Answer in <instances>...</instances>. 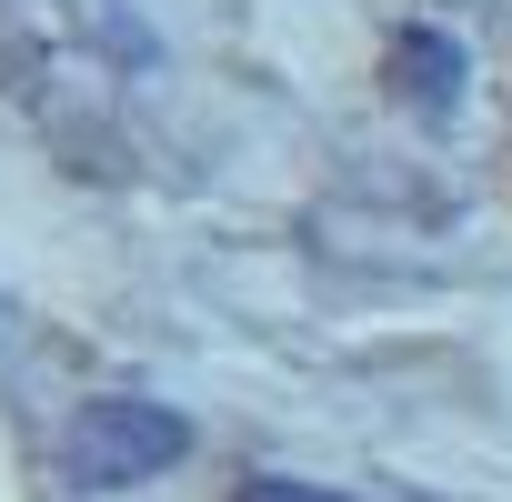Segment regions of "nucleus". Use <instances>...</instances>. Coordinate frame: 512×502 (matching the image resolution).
Returning a JSON list of instances; mask_svg holds the SVG:
<instances>
[{
    "mask_svg": "<svg viewBox=\"0 0 512 502\" xmlns=\"http://www.w3.org/2000/svg\"><path fill=\"white\" fill-rule=\"evenodd\" d=\"M392 81H402L422 111H452V91H462V51H452V31H402V41H392Z\"/></svg>",
    "mask_w": 512,
    "mask_h": 502,
    "instance_id": "nucleus-2",
    "label": "nucleus"
},
{
    "mask_svg": "<svg viewBox=\"0 0 512 502\" xmlns=\"http://www.w3.org/2000/svg\"><path fill=\"white\" fill-rule=\"evenodd\" d=\"M191 462V422L141 392H101L61 422V492H131Z\"/></svg>",
    "mask_w": 512,
    "mask_h": 502,
    "instance_id": "nucleus-1",
    "label": "nucleus"
},
{
    "mask_svg": "<svg viewBox=\"0 0 512 502\" xmlns=\"http://www.w3.org/2000/svg\"><path fill=\"white\" fill-rule=\"evenodd\" d=\"M241 502H352V492H322V482H292V472H251Z\"/></svg>",
    "mask_w": 512,
    "mask_h": 502,
    "instance_id": "nucleus-3",
    "label": "nucleus"
}]
</instances>
